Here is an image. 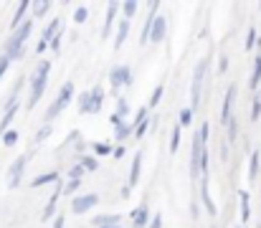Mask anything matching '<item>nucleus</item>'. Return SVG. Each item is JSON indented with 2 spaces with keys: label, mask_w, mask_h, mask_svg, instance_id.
<instances>
[{
  "label": "nucleus",
  "mask_w": 261,
  "mask_h": 228,
  "mask_svg": "<svg viewBox=\"0 0 261 228\" xmlns=\"http://www.w3.org/2000/svg\"><path fill=\"white\" fill-rule=\"evenodd\" d=\"M61 180L56 183V190H54V195L48 198V203H46V208H43V213H41V221H51V218H56V206H59V198L64 195V190H61Z\"/></svg>",
  "instance_id": "nucleus-11"
},
{
  "label": "nucleus",
  "mask_w": 261,
  "mask_h": 228,
  "mask_svg": "<svg viewBox=\"0 0 261 228\" xmlns=\"http://www.w3.org/2000/svg\"><path fill=\"white\" fill-rule=\"evenodd\" d=\"M132 135H135V127H132V122H124V124L114 127V140H117V142H124V140H129Z\"/></svg>",
  "instance_id": "nucleus-23"
},
{
  "label": "nucleus",
  "mask_w": 261,
  "mask_h": 228,
  "mask_svg": "<svg viewBox=\"0 0 261 228\" xmlns=\"http://www.w3.org/2000/svg\"><path fill=\"white\" fill-rule=\"evenodd\" d=\"M114 114H117V117H122V119L129 114V102H127L124 96H117V112H114Z\"/></svg>",
  "instance_id": "nucleus-33"
},
{
  "label": "nucleus",
  "mask_w": 261,
  "mask_h": 228,
  "mask_svg": "<svg viewBox=\"0 0 261 228\" xmlns=\"http://www.w3.org/2000/svg\"><path fill=\"white\" fill-rule=\"evenodd\" d=\"M101 107H104V89H101V86H94V89H91V102H89V112L87 114H96V112H101Z\"/></svg>",
  "instance_id": "nucleus-14"
},
{
  "label": "nucleus",
  "mask_w": 261,
  "mask_h": 228,
  "mask_svg": "<svg viewBox=\"0 0 261 228\" xmlns=\"http://www.w3.org/2000/svg\"><path fill=\"white\" fill-rule=\"evenodd\" d=\"M150 221H152V216H150L147 203H142L132 211V228H150Z\"/></svg>",
  "instance_id": "nucleus-12"
},
{
  "label": "nucleus",
  "mask_w": 261,
  "mask_h": 228,
  "mask_svg": "<svg viewBox=\"0 0 261 228\" xmlns=\"http://www.w3.org/2000/svg\"><path fill=\"white\" fill-rule=\"evenodd\" d=\"M64 223H66V216H61V213H59V216L54 218V228H64Z\"/></svg>",
  "instance_id": "nucleus-45"
},
{
  "label": "nucleus",
  "mask_w": 261,
  "mask_h": 228,
  "mask_svg": "<svg viewBox=\"0 0 261 228\" xmlns=\"http://www.w3.org/2000/svg\"><path fill=\"white\" fill-rule=\"evenodd\" d=\"M59 33H61V20H59V18H54V20L46 26V31H43V38H41V41H46V43L51 46V41H54Z\"/></svg>",
  "instance_id": "nucleus-18"
},
{
  "label": "nucleus",
  "mask_w": 261,
  "mask_h": 228,
  "mask_svg": "<svg viewBox=\"0 0 261 228\" xmlns=\"http://www.w3.org/2000/svg\"><path fill=\"white\" fill-rule=\"evenodd\" d=\"M236 94H239V84H231L226 96H223V107H221V122L228 124L236 114H233V104H236Z\"/></svg>",
  "instance_id": "nucleus-7"
},
{
  "label": "nucleus",
  "mask_w": 261,
  "mask_h": 228,
  "mask_svg": "<svg viewBox=\"0 0 261 228\" xmlns=\"http://www.w3.org/2000/svg\"><path fill=\"white\" fill-rule=\"evenodd\" d=\"M31 10H33V18H41V15H46L51 10V3L48 0H38V3L31 5Z\"/></svg>",
  "instance_id": "nucleus-27"
},
{
  "label": "nucleus",
  "mask_w": 261,
  "mask_h": 228,
  "mask_svg": "<svg viewBox=\"0 0 261 228\" xmlns=\"http://www.w3.org/2000/svg\"><path fill=\"white\" fill-rule=\"evenodd\" d=\"M96 203H99V195H96V193H87V195H76V198L71 200V211L82 216V213H87V211H91V208H94Z\"/></svg>",
  "instance_id": "nucleus-10"
},
{
  "label": "nucleus",
  "mask_w": 261,
  "mask_h": 228,
  "mask_svg": "<svg viewBox=\"0 0 261 228\" xmlns=\"http://www.w3.org/2000/svg\"><path fill=\"white\" fill-rule=\"evenodd\" d=\"M3 142H5V147H13V145L18 142V132H15V130H8V132L3 135Z\"/></svg>",
  "instance_id": "nucleus-40"
},
{
  "label": "nucleus",
  "mask_w": 261,
  "mask_h": 228,
  "mask_svg": "<svg viewBox=\"0 0 261 228\" xmlns=\"http://www.w3.org/2000/svg\"><path fill=\"white\" fill-rule=\"evenodd\" d=\"M239 228H244V226H239Z\"/></svg>",
  "instance_id": "nucleus-53"
},
{
  "label": "nucleus",
  "mask_w": 261,
  "mask_h": 228,
  "mask_svg": "<svg viewBox=\"0 0 261 228\" xmlns=\"http://www.w3.org/2000/svg\"><path fill=\"white\" fill-rule=\"evenodd\" d=\"M74 96H76L74 81H66V84L59 89V94H56V99L51 102V107L46 109V117H43V119H46V124H48L51 119H56V117H59V114H61V112H64L69 104H71V99H74Z\"/></svg>",
  "instance_id": "nucleus-4"
},
{
  "label": "nucleus",
  "mask_w": 261,
  "mask_h": 228,
  "mask_svg": "<svg viewBox=\"0 0 261 228\" xmlns=\"http://www.w3.org/2000/svg\"><path fill=\"white\" fill-rule=\"evenodd\" d=\"M140 172H142V152H137V155H135V160H132L129 180H127V185H129V188H135V185L140 183Z\"/></svg>",
  "instance_id": "nucleus-16"
},
{
  "label": "nucleus",
  "mask_w": 261,
  "mask_h": 228,
  "mask_svg": "<svg viewBox=\"0 0 261 228\" xmlns=\"http://www.w3.org/2000/svg\"><path fill=\"white\" fill-rule=\"evenodd\" d=\"M249 193L246 190H239V203H241V223H249L251 218V203H249Z\"/></svg>",
  "instance_id": "nucleus-17"
},
{
  "label": "nucleus",
  "mask_w": 261,
  "mask_h": 228,
  "mask_svg": "<svg viewBox=\"0 0 261 228\" xmlns=\"http://www.w3.org/2000/svg\"><path fill=\"white\" fill-rule=\"evenodd\" d=\"M31 5H33V3H28V0L18 3V8H15V15H13V23H10V26H13V31H18V28L25 23V13L31 10Z\"/></svg>",
  "instance_id": "nucleus-15"
},
{
  "label": "nucleus",
  "mask_w": 261,
  "mask_h": 228,
  "mask_svg": "<svg viewBox=\"0 0 261 228\" xmlns=\"http://www.w3.org/2000/svg\"><path fill=\"white\" fill-rule=\"evenodd\" d=\"M91 147H94V155H96V157H104V155H114V147H112L109 142H94Z\"/></svg>",
  "instance_id": "nucleus-30"
},
{
  "label": "nucleus",
  "mask_w": 261,
  "mask_h": 228,
  "mask_svg": "<svg viewBox=\"0 0 261 228\" xmlns=\"http://www.w3.org/2000/svg\"><path fill=\"white\" fill-rule=\"evenodd\" d=\"M79 188H82V180H74V178H66V180H64V185H61L64 195H74Z\"/></svg>",
  "instance_id": "nucleus-28"
},
{
  "label": "nucleus",
  "mask_w": 261,
  "mask_h": 228,
  "mask_svg": "<svg viewBox=\"0 0 261 228\" xmlns=\"http://www.w3.org/2000/svg\"><path fill=\"white\" fill-rule=\"evenodd\" d=\"M119 221H122V216H117V213H109V216H96L91 223L96 228H107V226H119Z\"/></svg>",
  "instance_id": "nucleus-21"
},
{
  "label": "nucleus",
  "mask_w": 261,
  "mask_h": 228,
  "mask_svg": "<svg viewBox=\"0 0 261 228\" xmlns=\"http://www.w3.org/2000/svg\"><path fill=\"white\" fill-rule=\"evenodd\" d=\"M259 43V36H256V28H249V36H246V51H251L254 46Z\"/></svg>",
  "instance_id": "nucleus-38"
},
{
  "label": "nucleus",
  "mask_w": 261,
  "mask_h": 228,
  "mask_svg": "<svg viewBox=\"0 0 261 228\" xmlns=\"http://www.w3.org/2000/svg\"><path fill=\"white\" fill-rule=\"evenodd\" d=\"M31 31H33V18H28L18 31H13L10 33V38L5 41V46H3V54L13 61V59H20L23 56V48H25V41H28V36H31Z\"/></svg>",
  "instance_id": "nucleus-3"
},
{
  "label": "nucleus",
  "mask_w": 261,
  "mask_h": 228,
  "mask_svg": "<svg viewBox=\"0 0 261 228\" xmlns=\"http://www.w3.org/2000/svg\"><path fill=\"white\" fill-rule=\"evenodd\" d=\"M163 91H165V86H163V84H158V86L152 89V96H150V102H147V109H155V107L160 104V99H163Z\"/></svg>",
  "instance_id": "nucleus-29"
},
{
  "label": "nucleus",
  "mask_w": 261,
  "mask_h": 228,
  "mask_svg": "<svg viewBox=\"0 0 261 228\" xmlns=\"http://www.w3.org/2000/svg\"><path fill=\"white\" fill-rule=\"evenodd\" d=\"M109 84H112L114 89L129 86V84H132V69H129V66H114L112 74H109Z\"/></svg>",
  "instance_id": "nucleus-9"
},
{
  "label": "nucleus",
  "mask_w": 261,
  "mask_h": 228,
  "mask_svg": "<svg viewBox=\"0 0 261 228\" xmlns=\"http://www.w3.org/2000/svg\"><path fill=\"white\" fill-rule=\"evenodd\" d=\"M259 165H261V155L259 150L251 152V160H249V180H256L259 178Z\"/></svg>",
  "instance_id": "nucleus-25"
},
{
  "label": "nucleus",
  "mask_w": 261,
  "mask_h": 228,
  "mask_svg": "<svg viewBox=\"0 0 261 228\" xmlns=\"http://www.w3.org/2000/svg\"><path fill=\"white\" fill-rule=\"evenodd\" d=\"M261 117V91L254 94V99H251V122H256Z\"/></svg>",
  "instance_id": "nucleus-31"
},
{
  "label": "nucleus",
  "mask_w": 261,
  "mask_h": 228,
  "mask_svg": "<svg viewBox=\"0 0 261 228\" xmlns=\"http://www.w3.org/2000/svg\"><path fill=\"white\" fill-rule=\"evenodd\" d=\"M51 137V124H43L38 132H36V142H46Z\"/></svg>",
  "instance_id": "nucleus-39"
},
{
  "label": "nucleus",
  "mask_w": 261,
  "mask_h": 228,
  "mask_svg": "<svg viewBox=\"0 0 261 228\" xmlns=\"http://www.w3.org/2000/svg\"><path fill=\"white\" fill-rule=\"evenodd\" d=\"M79 162H82V167H84L87 172H94V170L99 167V157H96V155H82Z\"/></svg>",
  "instance_id": "nucleus-26"
},
{
  "label": "nucleus",
  "mask_w": 261,
  "mask_h": 228,
  "mask_svg": "<svg viewBox=\"0 0 261 228\" xmlns=\"http://www.w3.org/2000/svg\"><path fill=\"white\" fill-rule=\"evenodd\" d=\"M8 66H10V59H8L5 54H0V79L5 76V71H8Z\"/></svg>",
  "instance_id": "nucleus-43"
},
{
  "label": "nucleus",
  "mask_w": 261,
  "mask_h": 228,
  "mask_svg": "<svg viewBox=\"0 0 261 228\" xmlns=\"http://www.w3.org/2000/svg\"><path fill=\"white\" fill-rule=\"evenodd\" d=\"M129 193H132V188H129V185H124V188H122V198H129Z\"/></svg>",
  "instance_id": "nucleus-50"
},
{
  "label": "nucleus",
  "mask_w": 261,
  "mask_h": 228,
  "mask_svg": "<svg viewBox=\"0 0 261 228\" xmlns=\"http://www.w3.org/2000/svg\"><path fill=\"white\" fill-rule=\"evenodd\" d=\"M208 137H211V127H208V122H203L200 130L193 135V147H190L188 172H190L193 180H198V178H203L205 172H211V170H208V147H205Z\"/></svg>",
  "instance_id": "nucleus-1"
},
{
  "label": "nucleus",
  "mask_w": 261,
  "mask_h": 228,
  "mask_svg": "<svg viewBox=\"0 0 261 228\" xmlns=\"http://www.w3.org/2000/svg\"><path fill=\"white\" fill-rule=\"evenodd\" d=\"M221 157H223V160H228V145H226V142L221 145Z\"/></svg>",
  "instance_id": "nucleus-48"
},
{
  "label": "nucleus",
  "mask_w": 261,
  "mask_h": 228,
  "mask_svg": "<svg viewBox=\"0 0 261 228\" xmlns=\"http://www.w3.org/2000/svg\"><path fill=\"white\" fill-rule=\"evenodd\" d=\"M261 84V54L254 59V71H251V79H249V86H251V91H256Z\"/></svg>",
  "instance_id": "nucleus-24"
},
{
  "label": "nucleus",
  "mask_w": 261,
  "mask_h": 228,
  "mask_svg": "<svg viewBox=\"0 0 261 228\" xmlns=\"http://www.w3.org/2000/svg\"><path fill=\"white\" fill-rule=\"evenodd\" d=\"M119 10H122V3H109V8H107V18H104V26H101V38H104V41L109 38L112 26H114V18H117Z\"/></svg>",
  "instance_id": "nucleus-13"
},
{
  "label": "nucleus",
  "mask_w": 261,
  "mask_h": 228,
  "mask_svg": "<svg viewBox=\"0 0 261 228\" xmlns=\"http://www.w3.org/2000/svg\"><path fill=\"white\" fill-rule=\"evenodd\" d=\"M180 124L177 127H173V135H170V152H177V147H180Z\"/></svg>",
  "instance_id": "nucleus-37"
},
{
  "label": "nucleus",
  "mask_w": 261,
  "mask_h": 228,
  "mask_svg": "<svg viewBox=\"0 0 261 228\" xmlns=\"http://www.w3.org/2000/svg\"><path fill=\"white\" fill-rule=\"evenodd\" d=\"M158 10H160V3H150V15L145 18L142 33H140V43H142V46H147V41L152 38V26H155V20H158Z\"/></svg>",
  "instance_id": "nucleus-8"
},
{
  "label": "nucleus",
  "mask_w": 261,
  "mask_h": 228,
  "mask_svg": "<svg viewBox=\"0 0 261 228\" xmlns=\"http://www.w3.org/2000/svg\"><path fill=\"white\" fill-rule=\"evenodd\" d=\"M89 102H91V91H82V94H79V112H82V114L89 112Z\"/></svg>",
  "instance_id": "nucleus-36"
},
{
  "label": "nucleus",
  "mask_w": 261,
  "mask_h": 228,
  "mask_svg": "<svg viewBox=\"0 0 261 228\" xmlns=\"http://www.w3.org/2000/svg\"><path fill=\"white\" fill-rule=\"evenodd\" d=\"M127 33H129V20H119V28H117V38H114V48L119 51L122 46H124V41H127Z\"/></svg>",
  "instance_id": "nucleus-22"
},
{
  "label": "nucleus",
  "mask_w": 261,
  "mask_h": 228,
  "mask_svg": "<svg viewBox=\"0 0 261 228\" xmlns=\"http://www.w3.org/2000/svg\"><path fill=\"white\" fill-rule=\"evenodd\" d=\"M193 114H195V112H193L190 107H185V109H180V117H177V124H180V127H188V124L193 122Z\"/></svg>",
  "instance_id": "nucleus-34"
},
{
  "label": "nucleus",
  "mask_w": 261,
  "mask_h": 228,
  "mask_svg": "<svg viewBox=\"0 0 261 228\" xmlns=\"http://www.w3.org/2000/svg\"><path fill=\"white\" fill-rule=\"evenodd\" d=\"M165 31H168V23H165V18L163 15H158V20H155V26H152V43H160L163 38H165Z\"/></svg>",
  "instance_id": "nucleus-19"
},
{
  "label": "nucleus",
  "mask_w": 261,
  "mask_h": 228,
  "mask_svg": "<svg viewBox=\"0 0 261 228\" xmlns=\"http://www.w3.org/2000/svg\"><path fill=\"white\" fill-rule=\"evenodd\" d=\"M208 61L211 59H200L195 71H193V84H190V109L193 112L200 107V99H203V84H205V74H208Z\"/></svg>",
  "instance_id": "nucleus-5"
},
{
  "label": "nucleus",
  "mask_w": 261,
  "mask_h": 228,
  "mask_svg": "<svg viewBox=\"0 0 261 228\" xmlns=\"http://www.w3.org/2000/svg\"><path fill=\"white\" fill-rule=\"evenodd\" d=\"M107 228H122V226H107Z\"/></svg>",
  "instance_id": "nucleus-51"
},
{
  "label": "nucleus",
  "mask_w": 261,
  "mask_h": 228,
  "mask_svg": "<svg viewBox=\"0 0 261 228\" xmlns=\"http://www.w3.org/2000/svg\"><path fill=\"white\" fill-rule=\"evenodd\" d=\"M114 157H124V147H122V145L114 147Z\"/></svg>",
  "instance_id": "nucleus-49"
},
{
  "label": "nucleus",
  "mask_w": 261,
  "mask_h": 228,
  "mask_svg": "<svg viewBox=\"0 0 261 228\" xmlns=\"http://www.w3.org/2000/svg\"><path fill=\"white\" fill-rule=\"evenodd\" d=\"M84 167H82V162H76V165H71V170H69V178H74V180H82L84 178Z\"/></svg>",
  "instance_id": "nucleus-41"
},
{
  "label": "nucleus",
  "mask_w": 261,
  "mask_h": 228,
  "mask_svg": "<svg viewBox=\"0 0 261 228\" xmlns=\"http://www.w3.org/2000/svg\"><path fill=\"white\" fill-rule=\"evenodd\" d=\"M226 69H228V59H226V56H221V64H218V71L223 74Z\"/></svg>",
  "instance_id": "nucleus-47"
},
{
  "label": "nucleus",
  "mask_w": 261,
  "mask_h": 228,
  "mask_svg": "<svg viewBox=\"0 0 261 228\" xmlns=\"http://www.w3.org/2000/svg\"><path fill=\"white\" fill-rule=\"evenodd\" d=\"M87 18H89V10H87V8H76V13H74V20H76V23H87Z\"/></svg>",
  "instance_id": "nucleus-42"
},
{
  "label": "nucleus",
  "mask_w": 261,
  "mask_h": 228,
  "mask_svg": "<svg viewBox=\"0 0 261 228\" xmlns=\"http://www.w3.org/2000/svg\"><path fill=\"white\" fill-rule=\"evenodd\" d=\"M150 228H163V216H152V221H150Z\"/></svg>",
  "instance_id": "nucleus-46"
},
{
  "label": "nucleus",
  "mask_w": 261,
  "mask_h": 228,
  "mask_svg": "<svg viewBox=\"0 0 261 228\" xmlns=\"http://www.w3.org/2000/svg\"><path fill=\"white\" fill-rule=\"evenodd\" d=\"M137 8H140V3H135V0H127V3H122V13H124V20H129L135 13H137Z\"/></svg>",
  "instance_id": "nucleus-32"
},
{
  "label": "nucleus",
  "mask_w": 261,
  "mask_h": 228,
  "mask_svg": "<svg viewBox=\"0 0 261 228\" xmlns=\"http://www.w3.org/2000/svg\"><path fill=\"white\" fill-rule=\"evenodd\" d=\"M64 38H66V36H64V33H59V36L51 41V48H54V51H59V48H61V43H64Z\"/></svg>",
  "instance_id": "nucleus-44"
},
{
  "label": "nucleus",
  "mask_w": 261,
  "mask_h": 228,
  "mask_svg": "<svg viewBox=\"0 0 261 228\" xmlns=\"http://www.w3.org/2000/svg\"><path fill=\"white\" fill-rule=\"evenodd\" d=\"M51 183H59V172H43V175H36L31 180V188H43V185H51Z\"/></svg>",
  "instance_id": "nucleus-20"
},
{
  "label": "nucleus",
  "mask_w": 261,
  "mask_h": 228,
  "mask_svg": "<svg viewBox=\"0 0 261 228\" xmlns=\"http://www.w3.org/2000/svg\"><path fill=\"white\" fill-rule=\"evenodd\" d=\"M31 155H33V152H23V155H18V157L13 160V165L8 167V188H18V185H20L23 172H25V167H28V162H31Z\"/></svg>",
  "instance_id": "nucleus-6"
},
{
  "label": "nucleus",
  "mask_w": 261,
  "mask_h": 228,
  "mask_svg": "<svg viewBox=\"0 0 261 228\" xmlns=\"http://www.w3.org/2000/svg\"><path fill=\"white\" fill-rule=\"evenodd\" d=\"M226 130H228V137H226V140H228V145H231V142H236V137H239V119L233 117V119L226 124Z\"/></svg>",
  "instance_id": "nucleus-35"
},
{
  "label": "nucleus",
  "mask_w": 261,
  "mask_h": 228,
  "mask_svg": "<svg viewBox=\"0 0 261 228\" xmlns=\"http://www.w3.org/2000/svg\"><path fill=\"white\" fill-rule=\"evenodd\" d=\"M48 74H51V61L46 59V61H41V64L36 66V71L31 76V91H28V104H25V109H33V107L41 102V96H43V91H46V84H48Z\"/></svg>",
  "instance_id": "nucleus-2"
},
{
  "label": "nucleus",
  "mask_w": 261,
  "mask_h": 228,
  "mask_svg": "<svg viewBox=\"0 0 261 228\" xmlns=\"http://www.w3.org/2000/svg\"><path fill=\"white\" fill-rule=\"evenodd\" d=\"M259 10H261V3H259Z\"/></svg>",
  "instance_id": "nucleus-52"
}]
</instances>
